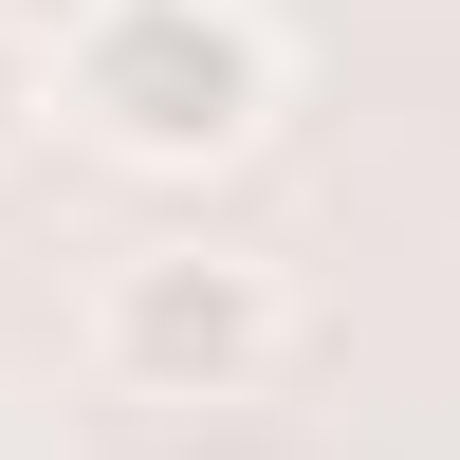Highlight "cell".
<instances>
[{
  "mask_svg": "<svg viewBox=\"0 0 460 460\" xmlns=\"http://www.w3.org/2000/svg\"><path fill=\"white\" fill-rule=\"evenodd\" d=\"M37 74H56V111L111 166H147V184L240 166V147L277 129V93H295V56H277L258 0H74V37Z\"/></svg>",
  "mask_w": 460,
  "mask_h": 460,
  "instance_id": "1",
  "label": "cell"
},
{
  "mask_svg": "<svg viewBox=\"0 0 460 460\" xmlns=\"http://www.w3.org/2000/svg\"><path fill=\"white\" fill-rule=\"evenodd\" d=\"M93 350H111V387H147V405H240L258 368L295 350V277L240 258V240H147V258H111Z\"/></svg>",
  "mask_w": 460,
  "mask_h": 460,
  "instance_id": "2",
  "label": "cell"
},
{
  "mask_svg": "<svg viewBox=\"0 0 460 460\" xmlns=\"http://www.w3.org/2000/svg\"><path fill=\"white\" fill-rule=\"evenodd\" d=\"M37 111H56V74H37V37H19V19H0V147H19V129H37Z\"/></svg>",
  "mask_w": 460,
  "mask_h": 460,
  "instance_id": "3",
  "label": "cell"
}]
</instances>
